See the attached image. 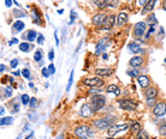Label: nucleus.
Wrapping results in <instances>:
<instances>
[{
  "label": "nucleus",
  "instance_id": "f257e3e1",
  "mask_svg": "<svg viewBox=\"0 0 166 139\" xmlns=\"http://www.w3.org/2000/svg\"><path fill=\"white\" fill-rule=\"evenodd\" d=\"M75 134L80 139H90L94 135L93 130L90 127H88V126H78V127H76Z\"/></svg>",
  "mask_w": 166,
  "mask_h": 139
},
{
  "label": "nucleus",
  "instance_id": "f03ea898",
  "mask_svg": "<svg viewBox=\"0 0 166 139\" xmlns=\"http://www.w3.org/2000/svg\"><path fill=\"white\" fill-rule=\"evenodd\" d=\"M105 103H106V98H105V96H103V95H95V96L92 97L90 106H92L94 113L99 111L101 108L105 106Z\"/></svg>",
  "mask_w": 166,
  "mask_h": 139
},
{
  "label": "nucleus",
  "instance_id": "7ed1b4c3",
  "mask_svg": "<svg viewBox=\"0 0 166 139\" xmlns=\"http://www.w3.org/2000/svg\"><path fill=\"white\" fill-rule=\"evenodd\" d=\"M128 127H129V126H128L126 123L113 125V126H111V127H108L107 133H108V135L113 137V135H116V134H118V133H120V132H125V131L128 130Z\"/></svg>",
  "mask_w": 166,
  "mask_h": 139
},
{
  "label": "nucleus",
  "instance_id": "20e7f679",
  "mask_svg": "<svg viewBox=\"0 0 166 139\" xmlns=\"http://www.w3.org/2000/svg\"><path fill=\"white\" fill-rule=\"evenodd\" d=\"M112 122H113V119L112 118H105V119H99V120H95L94 121V126L99 130H105L107 127H111L112 126Z\"/></svg>",
  "mask_w": 166,
  "mask_h": 139
},
{
  "label": "nucleus",
  "instance_id": "39448f33",
  "mask_svg": "<svg viewBox=\"0 0 166 139\" xmlns=\"http://www.w3.org/2000/svg\"><path fill=\"white\" fill-rule=\"evenodd\" d=\"M118 104H119V108L123 109V110H134L136 108V103L134 102L133 99H129V98L119 99Z\"/></svg>",
  "mask_w": 166,
  "mask_h": 139
},
{
  "label": "nucleus",
  "instance_id": "423d86ee",
  "mask_svg": "<svg viewBox=\"0 0 166 139\" xmlns=\"http://www.w3.org/2000/svg\"><path fill=\"white\" fill-rule=\"evenodd\" d=\"M93 1L99 8L116 7L118 5V0H93Z\"/></svg>",
  "mask_w": 166,
  "mask_h": 139
},
{
  "label": "nucleus",
  "instance_id": "0eeeda50",
  "mask_svg": "<svg viewBox=\"0 0 166 139\" xmlns=\"http://www.w3.org/2000/svg\"><path fill=\"white\" fill-rule=\"evenodd\" d=\"M83 84L92 86V87H100L104 85V80L100 79L99 77H94V78H85L83 79Z\"/></svg>",
  "mask_w": 166,
  "mask_h": 139
},
{
  "label": "nucleus",
  "instance_id": "6e6552de",
  "mask_svg": "<svg viewBox=\"0 0 166 139\" xmlns=\"http://www.w3.org/2000/svg\"><path fill=\"white\" fill-rule=\"evenodd\" d=\"M153 114L155 116H164L166 114V103L165 102H159L153 108Z\"/></svg>",
  "mask_w": 166,
  "mask_h": 139
},
{
  "label": "nucleus",
  "instance_id": "1a4fd4ad",
  "mask_svg": "<svg viewBox=\"0 0 166 139\" xmlns=\"http://www.w3.org/2000/svg\"><path fill=\"white\" fill-rule=\"evenodd\" d=\"M146 32V23L145 22H138L134 27V34L136 37H141Z\"/></svg>",
  "mask_w": 166,
  "mask_h": 139
},
{
  "label": "nucleus",
  "instance_id": "9d476101",
  "mask_svg": "<svg viewBox=\"0 0 166 139\" xmlns=\"http://www.w3.org/2000/svg\"><path fill=\"white\" fill-rule=\"evenodd\" d=\"M108 46V39H103V40H100L96 46H95V55H99L101 53H104L105 52V49L107 48Z\"/></svg>",
  "mask_w": 166,
  "mask_h": 139
},
{
  "label": "nucleus",
  "instance_id": "9b49d317",
  "mask_svg": "<svg viewBox=\"0 0 166 139\" xmlns=\"http://www.w3.org/2000/svg\"><path fill=\"white\" fill-rule=\"evenodd\" d=\"M114 20H116V17H114L113 15L107 16L105 22H104V24L100 27V29L101 30H110V29H112L113 25H114Z\"/></svg>",
  "mask_w": 166,
  "mask_h": 139
},
{
  "label": "nucleus",
  "instance_id": "f8f14e48",
  "mask_svg": "<svg viewBox=\"0 0 166 139\" xmlns=\"http://www.w3.org/2000/svg\"><path fill=\"white\" fill-rule=\"evenodd\" d=\"M93 108L90 104H83L82 108H81V111H80V114L82 118H89V116H92L93 115Z\"/></svg>",
  "mask_w": 166,
  "mask_h": 139
},
{
  "label": "nucleus",
  "instance_id": "ddd939ff",
  "mask_svg": "<svg viewBox=\"0 0 166 139\" xmlns=\"http://www.w3.org/2000/svg\"><path fill=\"white\" fill-rule=\"evenodd\" d=\"M106 15H104V13H98V15H95L94 17H93V19H92V22H93V24L95 25V27H101V25L104 24V22H105V19H106Z\"/></svg>",
  "mask_w": 166,
  "mask_h": 139
},
{
  "label": "nucleus",
  "instance_id": "4468645a",
  "mask_svg": "<svg viewBox=\"0 0 166 139\" xmlns=\"http://www.w3.org/2000/svg\"><path fill=\"white\" fill-rule=\"evenodd\" d=\"M157 3H158V0H148V3H147V4L143 6V8H142V15H143V13H149V12H152L153 8L155 7Z\"/></svg>",
  "mask_w": 166,
  "mask_h": 139
},
{
  "label": "nucleus",
  "instance_id": "2eb2a0df",
  "mask_svg": "<svg viewBox=\"0 0 166 139\" xmlns=\"http://www.w3.org/2000/svg\"><path fill=\"white\" fill-rule=\"evenodd\" d=\"M128 20H129V16H128L126 12H124V11L119 12V15H118V22H117V24L119 25V27L124 25Z\"/></svg>",
  "mask_w": 166,
  "mask_h": 139
},
{
  "label": "nucleus",
  "instance_id": "dca6fc26",
  "mask_svg": "<svg viewBox=\"0 0 166 139\" xmlns=\"http://www.w3.org/2000/svg\"><path fill=\"white\" fill-rule=\"evenodd\" d=\"M137 82H138L141 87H148L149 86V78L147 77V75H138Z\"/></svg>",
  "mask_w": 166,
  "mask_h": 139
},
{
  "label": "nucleus",
  "instance_id": "f3484780",
  "mask_svg": "<svg viewBox=\"0 0 166 139\" xmlns=\"http://www.w3.org/2000/svg\"><path fill=\"white\" fill-rule=\"evenodd\" d=\"M157 95H158V91H157L155 87H153V86L148 87V89L146 90V97H147V99H154L157 97Z\"/></svg>",
  "mask_w": 166,
  "mask_h": 139
},
{
  "label": "nucleus",
  "instance_id": "a211bd4d",
  "mask_svg": "<svg viewBox=\"0 0 166 139\" xmlns=\"http://www.w3.org/2000/svg\"><path fill=\"white\" fill-rule=\"evenodd\" d=\"M95 73L98 75H103V77H108L113 73V68H98Z\"/></svg>",
  "mask_w": 166,
  "mask_h": 139
},
{
  "label": "nucleus",
  "instance_id": "6ab92c4d",
  "mask_svg": "<svg viewBox=\"0 0 166 139\" xmlns=\"http://www.w3.org/2000/svg\"><path fill=\"white\" fill-rule=\"evenodd\" d=\"M31 16H33V22H34L35 24H41L42 19H41V16H40V12L37 11L35 7H34L33 11H31Z\"/></svg>",
  "mask_w": 166,
  "mask_h": 139
},
{
  "label": "nucleus",
  "instance_id": "aec40b11",
  "mask_svg": "<svg viewBox=\"0 0 166 139\" xmlns=\"http://www.w3.org/2000/svg\"><path fill=\"white\" fill-rule=\"evenodd\" d=\"M129 62H130V65H131L133 67H138V66H141V65H142L143 58H141V56H134V58L130 59Z\"/></svg>",
  "mask_w": 166,
  "mask_h": 139
},
{
  "label": "nucleus",
  "instance_id": "412c9836",
  "mask_svg": "<svg viewBox=\"0 0 166 139\" xmlns=\"http://www.w3.org/2000/svg\"><path fill=\"white\" fill-rule=\"evenodd\" d=\"M129 50L131 53H134V54H138V53H141L142 52V48H141V46H138L137 43H135V42H131V43H129Z\"/></svg>",
  "mask_w": 166,
  "mask_h": 139
},
{
  "label": "nucleus",
  "instance_id": "4be33fe9",
  "mask_svg": "<svg viewBox=\"0 0 166 139\" xmlns=\"http://www.w3.org/2000/svg\"><path fill=\"white\" fill-rule=\"evenodd\" d=\"M24 28H25L24 23H23V22H21V20H17V22H15L14 27H12V32H14V34L19 32V31H22Z\"/></svg>",
  "mask_w": 166,
  "mask_h": 139
},
{
  "label": "nucleus",
  "instance_id": "5701e85b",
  "mask_svg": "<svg viewBox=\"0 0 166 139\" xmlns=\"http://www.w3.org/2000/svg\"><path fill=\"white\" fill-rule=\"evenodd\" d=\"M106 91H107L108 94H114L116 96H119V95H120V89H119L117 85H114V84L108 85L107 89H106Z\"/></svg>",
  "mask_w": 166,
  "mask_h": 139
},
{
  "label": "nucleus",
  "instance_id": "b1692460",
  "mask_svg": "<svg viewBox=\"0 0 166 139\" xmlns=\"http://www.w3.org/2000/svg\"><path fill=\"white\" fill-rule=\"evenodd\" d=\"M14 123V118L12 116H7V118H1V121H0V125L5 126V125H12Z\"/></svg>",
  "mask_w": 166,
  "mask_h": 139
},
{
  "label": "nucleus",
  "instance_id": "393cba45",
  "mask_svg": "<svg viewBox=\"0 0 166 139\" xmlns=\"http://www.w3.org/2000/svg\"><path fill=\"white\" fill-rule=\"evenodd\" d=\"M131 131H133V133H138L140 131H141V125H140L138 122H133L131 123Z\"/></svg>",
  "mask_w": 166,
  "mask_h": 139
},
{
  "label": "nucleus",
  "instance_id": "a878e982",
  "mask_svg": "<svg viewBox=\"0 0 166 139\" xmlns=\"http://www.w3.org/2000/svg\"><path fill=\"white\" fill-rule=\"evenodd\" d=\"M36 36H37L36 31H34V30H29L28 34H27V40L31 42V41H34V40L36 39Z\"/></svg>",
  "mask_w": 166,
  "mask_h": 139
},
{
  "label": "nucleus",
  "instance_id": "bb28decb",
  "mask_svg": "<svg viewBox=\"0 0 166 139\" xmlns=\"http://www.w3.org/2000/svg\"><path fill=\"white\" fill-rule=\"evenodd\" d=\"M137 139H149V134L145 130H141L137 133Z\"/></svg>",
  "mask_w": 166,
  "mask_h": 139
},
{
  "label": "nucleus",
  "instance_id": "cd10ccee",
  "mask_svg": "<svg viewBox=\"0 0 166 139\" xmlns=\"http://www.w3.org/2000/svg\"><path fill=\"white\" fill-rule=\"evenodd\" d=\"M30 49V44L28 42H22L19 44V50H22V52H29Z\"/></svg>",
  "mask_w": 166,
  "mask_h": 139
},
{
  "label": "nucleus",
  "instance_id": "c85d7f7f",
  "mask_svg": "<svg viewBox=\"0 0 166 139\" xmlns=\"http://www.w3.org/2000/svg\"><path fill=\"white\" fill-rule=\"evenodd\" d=\"M42 56H43L42 50H41V49H37L36 52H35V54H34V59H35V61H41Z\"/></svg>",
  "mask_w": 166,
  "mask_h": 139
},
{
  "label": "nucleus",
  "instance_id": "c756f323",
  "mask_svg": "<svg viewBox=\"0 0 166 139\" xmlns=\"http://www.w3.org/2000/svg\"><path fill=\"white\" fill-rule=\"evenodd\" d=\"M28 118H29V120H30L31 122H36V121H37V113H35V111H29V113H28Z\"/></svg>",
  "mask_w": 166,
  "mask_h": 139
},
{
  "label": "nucleus",
  "instance_id": "7c9ffc66",
  "mask_svg": "<svg viewBox=\"0 0 166 139\" xmlns=\"http://www.w3.org/2000/svg\"><path fill=\"white\" fill-rule=\"evenodd\" d=\"M14 16L17 17V18H21V17H25V16H27V13L23 12L22 10H14Z\"/></svg>",
  "mask_w": 166,
  "mask_h": 139
},
{
  "label": "nucleus",
  "instance_id": "2f4dec72",
  "mask_svg": "<svg viewBox=\"0 0 166 139\" xmlns=\"http://www.w3.org/2000/svg\"><path fill=\"white\" fill-rule=\"evenodd\" d=\"M30 97L27 95V94H24V95H22V103L24 104V106H28L29 103H30Z\"/></svg>",
  "mask_w": 166,
  "mask_h": 139
},
{
  "label": "nucleus",
  "instance_id": "473e14b6",
  "mask_svg": "<svg viewBox=\"0 0 166 139\" xmlns=\"http://www.w3.org/2000/svg\"><path fill=\"white\" fill-rule=\"evenodd\" d=\"M72 82H73V71H71V73H70L69 83H68V86H66V90H68V91L70 90V87H71V85H72Z\"/></svg>",
  "mask_w": 166,
  "mask_h": 139
},
{
  "label": "nucleus",
  "instance_id": "72a5a7b5",
  "mask_svg": "<svg viewBox=\"0 0 166 139\" xmlns=\"http://www.w3.org/2000/svg\"><path fill=\"white\" fill-rule=\"evenodd\" d=\"M147 22H148V23H150V24H155V23H157V18H155V15H154V13L149 15V17H148Z\"/></svg>",
  "mask_w": 166,
  "mask_h": 139
},
{
  "label": "nucleus",
  "instance_id": "f704fd0d",
  "mask_svg": "<svg viewBox=\"0 0 166 139\" xmlns=\"http://www.w3.org/2000/svg\"><path fill=\"white\" fill-rule=\"evenodd\" d=\"M22 74H23V77H24V78H27V79L30 78V71H29L28 68H24V70L22 71Z\"/></svg>",
  "mask_w": 166,
  "mask_h": 139
},
{
  "label": "nucleus",
  "instance_id": "c9c22d12",
  "mask_svg": "<svg viewBox=\"0 0 166 139\" xmlns=\"http://www.w3.org/2000/svg\"><path fill=\"white\" fill-rule=\"evenodd\" d=\"M5 95H6V97H11L12 96V87L11 86L5 87Z\"/></svg>",
  "mask_w": 166,
  "mask_h": 139
},
{
  "label": "nucleus",
  "instance_id": "e433bc0d",
  "mask_svg": "<svg viewBox=\"0 0 166 139\" xmlns=\"http://www.w3.org/2000/svg\"><path fill=\"white\" fill-rule=\"evenodd\" d=\"M18 62H19L18 59H14V60L11 61V67H12V68H16V67L18 66Z\"/></svg>",
  "mask_w": 166,
  "mask_h": 139
},
{
  "label": "nucleus",
  "instance_id": "4c0bfd02",
  "mask_svg": "<svg viewBox=\"0 0 166 139\" xmlns=\"http://www.w3.org/2000/svg\"><path fill=\"white\" fill-rule=\"evenodd\" d=\"M128 74L131 75V77H138V73L137 70H133V71H128Z\"/></svg>",
  "mask_w": 166,
  "mask_h": 139
},
{
  "label": "nucleus",
  "instance_id": "58836bf2",
  "mask_svg": "<svg viewBox=\"0 0 166 139\" xmlns=\"http://www.w3.org/2000/svg\"><path fill=\"white\" fill-rule=\"evenodd\" d=\"M51 73H49V70L47 68V67H45V68H42V75H43V77L45 78H47L48 77V75H49Z\"/></svg>",
  "mask_w": 166,
  "mask_h": 139
},
{
  "label": "nucleus",
  "instance_id": "ea45409f",
  "mask_svg": "<svg viewBox=\"0 0 166 139\" xmlns=\"http://www.w3.org/2000/svg\"><path fill=\"white\" fill-rule=\"evenodd\" d=\"M43 41H45V37L42 35L37 36V43H39V44H43Z\"/></svg>",
  "mask_w": 166,
  "mask_h": 139
},
{
  "label": "nucleus",
  "instance_id": "a19ab883",
  "mask_svg": "<svg viewBox=\"0 0 166 139\" xmlns=\"http://www.w3.org/2000/svg\"><path fill=\"white\" fill-rule=\"evenodd\" d=\"M36 102H37V99H36V98H31V99H30V103H29L30 108H35V106H36Z\"/></svg>",
  "mask_w": 166,
  "mask_h": 139
},
{
  "label": "nucleus",
  "instance_id": "79ce46f5",
  "mask_svg": "<svg viewBox=\"0 0 166 139\" xmlns=\"http://www.w3.org/2000/svg\"><path fill=\"white\" fill-rule=\"evenodd\" d=\"M48 70H49V73H51V74H53V73L56 72V67H54V65H53V64H51V65L48 66Z\"/></svg>",
  "mask_w": 166,
  "mask_h": 139
},
{
  "label": "nucleus",
  "instance_id": "37998d69",
  "mask_svg": "<svg viewBox=\"0 0 166 139\" xmlns=\"http://www.w3.org/2000/svg\"><path fill=\"white\" fill-rule=\"evenodd\" d=\"M75 18H76V12H75V11H71V18H70V24H72V23H73Z\"/></svg>",
  "mask_w": 166,
  "mask_h": 139
},
{
  "label": "nucleus",
  "instance_id": "c03bdc74",
  "mask_svg": "<svg viewBox=\"0 0 166 139\" xmlns=\"http://www.w3.org/2000/svg\"><path fill=\"white\" fill-rule=\"evenodd\" d=\"M155 31V29H154V25H150V28H149V30H148V34L146 35L147 37H149V35L152 34V32H154Z\"/></svg>",
  "mask_w": 166,
  "mask_h": 139
},
{
  "label": "nucleus",
  "instance_id": "a18cd8bd",
  "mask_svg": "<svg viewBox=\"0 0 166 139\" xmlns=\"http://www.w3.org/2000/svg\"><path fill=\"white\" fill-rule=\"evenodd\" d=\"M160 132L162 133V134H166V121L162 123V126H161V130H160Z\"/></svg>",
  "mask_w": 166,
  "mask_h": 139
},
{
  "label": "nucleus",
  "instance_id": "49530a36",
  "mask_svg": "<svg viewBox=\"0 0 166 139\" xmlns=\"http://www.w3.org/2000/svg\"><path fill=\"white\" fill-rule=\"evenodd\" d=\"M48 59H49V60H53V59H54V52H53V50H49V53H48Z\"/></svg>",
  "mask_w": 166,
  "mask_h": 139
},
{
  "label": "nucleus",
  "instance_id": "de8ad7c7",
  "mask_svg": "<svg viewBox=\"0 0 166 139\" xmlns=\"http://www.w3.org/2000/svg\"><path fill=\"white\" fill-rule=\"evenodd\" d=\"M16 43H18V39H16V37H14V39L11 40V42L9 43V46H12V44H16Z\"/></svg>",
  "mask_w": 166,
  "mask_h": 139
},
{
  "label": "nucleus",
  "instance_id": "09e8293b",
  "mask_svg": "<svg viewBox=\"0 0 166 139\" xmlns=\"http://www.w3.org/2000/svg\"><path fill=\"white\" fill-rule=\"evenodd\" d=\"M137 3H138V5H141V6H145L148 1H147V0H137Z\"/></svg>",
  "mask_w": 166,
  "mask_h": 139
},
{
  "label": "nucleus",
  "instance_id": "8fccbe9b",
  "mask_svg": "<svg viewBox=\"0 0 166 139\" xmlns=\"http://www.w3.org/2000/svg\"><path fill=\"white\" fill-rule=\"evenodd\" d=\"M54 39H56V44H57V47L59 46V39H58V34H57V31L54 32Z\"/></svg>",
  "mask_w": 166,
  "mask_h": 139
},
{
  "label": "nucleus",
  "instance_id": "3c124183",
  "mask_svg": "<svg viewBox=\"0 0 166 139\" xmlns=\"http://www.w3.org/2000/svg\"><path fill=\"white\" fill-rule=\"evenodd\" d=\"M12 3H14V1H11V0H5V5H6L7 7H11Z\"/></svg>",
  "mask_w": 166,
  "mask_h": 139
},
{
  "label": "nucleus",
  "instance_id": "603ef678",
  "mask_svg": "<svg viewBox=\"0 0 166 139\" xmlns=\"http://www.w3.org/2000/svg\"><path fill=\"white\" fill-rule=\"evenodd\" d=\"M90 94H98V92H100V89H95V90H90L89 91Z\"/></svg>",
  "mask_w": 166,
  "mask_h": 139
},
{
  "label": "nucleus",
  "instance_id": "864d4df0",
  "mask_svg": "<svg viewBox=\"0 0 166 139\" xmlns=\"http://www.w3.org/2000/svg\"><path fill=\"white\" fill-rule=\"evenodd\" d=\"M4 113H5V107H1V110H0V115H4Z\"/></svg>",
  "mask_w": 166,
  "mask_h": 139
},
{
  "label": "nucleus",
  "instance_id": "5fc2aeb1",
  "mask_svg": "<svg viewBox=\"0 0 166 139\" xmlns=\"http://www.w3.org/2000/svg\"><path fill=\"white\" fill-rule=\"evenodd\" d=\"M33 137H34V133L31 132V133H30V134H29V135H28L27 138H25V139H33Z\"/></svg>",
  "mask_w": 166,
  "mask_h": 139
},
{
  "label": "nucleus",
  "instance_id": "6e6d98bb",
  "mask_svg": "<svg viewBox=\"0 0 166 139\" xmlns=\"http://www.w3.org/2000/svg\"><path fill=\"white\" fill-rule=\"evenodd\" d=\"M5 68H6V66H5V65H1V66H0V71H1V72H4V71H5Z\"/></svg>",
  "mask_w": 166,
  "mask_h": 139
},
{
  "label": "nucleus",
  "instance_id": "4d7b16f0",
  "mask_svg": "<svg viewBox=\"0 0 166 139\" xmlns=\"http://www.w3.org/2000/svg\"><path fill=\"white\" fill-rule=\"evenodd\" d=\"M162 8L166 11V0H164V1H162Z\"/></svg>",
  "mask_w": 166,
  "mask_h": 139
},
{
  "label": "nucleus",
  "instance_id": "13d9d810",
  "mask_svg": "<svg viewBox=\"0 0 166 139\" xmlns=\"http://www.w3.org/2000/svg\"><path fill=\"white\" fill-rule=\"evenodd\" d=\"M103 58H104V59H107V58H108V55H107V54H105V53H104V54H103Z\"/></svg>",
  "mask_w": 166,
  "mask_h": 139
},
{
  "label": "nucleus",
  "instance_id": "bf43d9fd",
  "mask_svg": "<svg viewBox=\"0 0 166 139\" xmlns=\"http://www.w3.org/2000/svg\"><path fill=\"white\" fill-rule=\"evenodd\" d=\"M63 12H64L63 10H59V11H58V13H59V15H63Z\"/></svg>",
  "mask_w": 166,
  "mask_h": 139
},
{
  "label": "nucleus",
  "instance_id": "052dcab7",
  "mask_svg": "<svg viewBox=\"0 0 166 139\" xmlns=\"http://www.w3.org/2000/svg\"><path fill=\"white\" fill-rule=\"evenodd\" d=\"M107 139H113V138H112V137H110V138H107Z\"/></svg>",
  "mask_w": 166,
  "mask_h": 139
},
{
  "label": "nucleus",
  "instance_id": "680f3d73",
  "mask_svg": "<svg viewBox=\"0 0 166 139\" xmlns=\"http://www.w3.org/2000/svg\"><path fill=\"white\" fill-rule=\"evenodd\" d=\"M165 62H166V59H165Z\"/></svg>",
  "mask_w": 166,
  "mask_h": 139
},
{
  "label": "nucleus",
  "instance_id": "e2e57ef3",
  "mask_svg": "<svg viewBox=\"0 0 166 139\" xmlns=\"http://www.w3.org/2000/svg\"><path fill=\"white\" fill-rule=\"evenodd\" d=\"M122 139H123V138H122Z\"/></svg>",
  "mask_w": 166,
  "mask_h": 139
}]
</instances>
